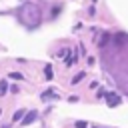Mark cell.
Wrapping results in <instances>:
<instances>
[{
	"label": "cell",
	"mask_w": 128,
	"mask_h": 128,
	"mask_svg": "<svg viewBox=\"0 0 128 128\" xmlns=\"http://www.w3.org/2000/svg\"><path fill=\"white\" fill-rule=\"evenodd\" d=\"M20 118H24V110H16L14 112V120H20Z\"/></svg>",
	"instance_id": "30bf717a"
},
{
	"label": "cell",
	"mask_w": 128,
	"mask_h": 128,
	"mask_svg": "<svg viewBox=\"0 0 128 128\" xmlns=\"http://www.w3.org/2000/svg\"><path fill=\"white\" fill-rule=\"evenodd\" d=\"M18 16H20V22H22L26 28H30V30H34V28H38V26L42 24L40 8H38L36 4H32V2H26V4L20 8Z\"/></svg>",
	"instance_id": "6da1fadb"
},
{
	"label": "cell",
	"mask_w": 128,
	"mask_h": 128,
	"mask_svg": "<svg viewBox=\"0 0 128 128\" xmlns=\"http://www.w3.org/2000/svg\"><path fill=\"white\" fill-rule=\"evenodd\" d=\"M104 98H106V102H108V106H110V108H114V106H116V104H120V100H122V98H120V94H114V92H106V96H104Z\"/></svg>",
	"instance_id": "7a4b0ae2"
},
{
	"label": "cell",
	"mask_w": 128,
	"mask_h": 128,
	"mask_svg": "<svg viewBox=\"0 0 128 128\" xmlns=\"http://www.w3.org/2000/svg\"><path fill=\"white\" fill-rule=\"evenodd\" d=\"M76 128H86V122H76Z\"/></svg>",
	"instance_id": "7c38bea8"
},
{
	"label": "cell",
	"mask_w": 128,
	"mask_h": 128,
	"mask_svg": "<svg viewBox=\"0 0 128 128\" xmlns=\"http://www.w3.org/2000/svg\"><path fill=\"white\" fill-rule=\"evenodd\" d=\"M8 92V82L6 80H0V96H4Z\"/></svg>",
	"instance_id": "52a82bcc"
},
{
	"label": "cell",
	"mask_w": 128,
	"mask_h": 128,
	"mask_svg": "<svg viewBox=\"0 0 128 128\" xmlns=\"http://www.w3.org/2000/svg\"><path fill=\"white\" fill-rule=\"evenodd\" d=\"M102 96H106V90H104V88H100V90H98V98H102Z\"/></svg>",
	"instance_id": "8fae6325"
},
{
	"label": "cell",
	"mask_w": 128,
	"mask_h": 128,
	"mask_svg": "<svg viewBox=\"0 0 128 128\" xmlns=\"http://www.w3.org/2000/svg\"><path fill=\"white\" fill-rule=\"evenodd\" d=\"M36 118H38V112H36V110H30L28 114H24V118H22V126H28V124H32Z\"/></svg>",
	"instance_id": "3957f363"
},
{
	"label": "cell",
	"mask_w": 128,
	"mask_h": 128,
	"mask_svg": "<svg viewBox=\"0 0 128 128\" xmlns=\"http://www.w3.org/2000/svg\"><path fill=\"white\" fill-rule=\"evenodd\" d=\"M40 98H42V100H50V98H58V92H56V90H46V92H44V94H42Z\"/></svg>",
	"instance_id": "277c9868"
},
{
	"label": "cell",
	"mask_w": 128,
	"mask_h": 128,
	"mask_svg": "<svg viewBox=\"0 0 128 128\" xmlns=\"http://www.w3.org/2000/svg\"><path fill=\"white\" fill-rule=\"evenodd\" d=\"M84 76H86V72H78V74H76V76L72 78V84H78V82H80V80H82Z\"/></svg>",
	"instance_id": "ba28073f"
},
{
	"label": "cell",
	"mask_w": 128,
	"mask_h": 128,
	"mask_svg": "<svg viewBox=\"0 0 128 128\" xmlns=\"http://www.w3.org/2000/svg\"><path fill=\"white\" fill-rule=\"evenodd\" d=\"M8 76H10L12 80H22V78H24V74H20V72H10Z\"/></svg>",
	"instance_id": "9c48e42d"
},
{
	"label": "cell",
	"mask_w": 128,
	"mask_h": 128,
	"mask_svg": "<svg viewBox=\"0 0 128 128\" xmlns=\"http://www.w3.org/2000/svg\"><path fill=\"white\" fill-rule=\"evenodd\" d=\"M76 58H78V54H76V52H70L68 58H66V66H72V64L76 62Z\"/></svg>",
	"instance_id": "5b68a950"
},
{
	"label": "cell",
	"mask_w": 128,
	"mask_h": 128,
	"mask_svg": "<svg viewBox=\"0 0 128 128\" xmlns=\"http://www.w3.org/2000/svg\"><path fill=\"white\" fill-rule=\"evenodd\" d=\"M44 74H46V80H52V78H54V74H52V66H50V64H46Z\"/></svg>",
	"instance_id": "8992f818"
}]
</instances>
